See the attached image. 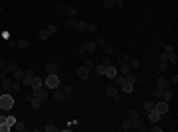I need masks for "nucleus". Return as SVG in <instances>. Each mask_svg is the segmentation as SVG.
Segmentation results:
<instances>
[{
	"label": "nucleus",
	"instance_id": "obj_1",
	"mask_svg": "<svg viewBox=\"0 0 178 132\" xmlns=\"http://www.w3.org/2000/svg\"><path fill=\"white\" fill-rule=\"evenodd\" d=\"M113 79H115V87H121V89L125 91L127 95H131V93H133V89H135V83L127 81L123 75H117V77H113Z\"/></svg>",
	"mask_w": 178,
	"mask_h": 132
},
{
	"label": "nucleus",
	"instance_id": "obj_2",
	"mask_svg": "<svg viewBox=\"0 0 178 132\" xmlns=\"http://www.w3.org/2000/svg\"><path fill=\"white\" fill-rule=\"evenodd\" d=\"M12 106H14V95H12V93L0 95V109H2V110H10Z\"/></svg>",
	"mask_w": 178,
	"mask_h": 132
},
{
	"label": "nucleus",
	"instance_id": "obj_3",
	"mask_svg": "<svg viewBox=\"0 0 178 132\" xmlns=\"http://www.w3.org/2000/svg\"><path fill=\"white\" fill-rule=\"evenodd\" d=\"M44 87H48V89H57L59 87V77H57V73H50L48 77L44 79Z\"/></svg>",
	"mask_w": 178,
	"mask_h": 132
},
{
	"label": "nucleus",
	"instance_id": "obj_4",
	"mask_svg": "<svg viewBox=\"0 0 178 132\" xmlns=\"http://www.w3.org/2000/svg\"><path fill=\"white\" fill-rule=\"evenodd\" d=\"M32 95L36 99H40V101H46V99H48V87H44V85H42V87L32 89Z\"/></svg>",
	"mask_w": 178,
	"mask_h": 132
},
{
	"label": "nucleus",
	"instance_id": "obj_5",
	"mask_svg": "<svg viewBox=\"0 0 178 132\" xmlns=\"http://www.w3.org/2000/svg\"><path fill=\"white\" fill-rule=\"evenodd\" d=\"M154 110H156L158 114H166V113H168V102L162 101V99L154 101Z\"/></svg>",
	"mask_w": 178,
	"mask_h": 132
},
{
	"label": "nucleus",
	"instance_id": "obj_6",
	"mask_svg": "<svg viewBox=\"0 0 178 132\" xmlns=\"http://www.w3.org/2000/svg\"><path fill=\"white\" fill-rule=\"evenodd\" d=\"M131 128L133 130H146V126H145L141 116H135V118H131Z\"/></svg>",
	"mask_w": 178,
	"mask_h": 132
},
{
	"label": "nucleus",
	"instance_id": "obj_7",
	"mask_svg": "<svg viewBox=\"0 0 178 132\" xmlns=\"http://www.w3.org/2000/svg\"><path fill=\"white\" fill-rule=\"evenodd\" d=\"M160 99H162V101H172V99H174V91H172L170 87H166V89H162V93H160Z\"/></svg>",
	"mask_w": 178,
	"mask_h": 132
},
{
	"label": "nucleus",
	"instance_id": "obj_8",
	"mask_svg": "<svg viewBox=\"0 0 178 132\" xmlns=\"http://www.w3.org/2000/svg\"><path fill=\"white\" fill-rule=\"evenodd\" d=\"M89 71H91V69H87L85 65H81V67L77 69V77H79V79H81V81H85L87 77H89Z\"/></svg>",
	"mask_w": 178,
	"mask_h": 132
},
{
	"label": "nucleus",
	"instance_id": "obj_9",
	"mask_svg": "<svg viewBox=\"0 0 178 132\" xmlns=\"http://www.w3.org/2000/svg\"><path fill=\"white\" fill-rule=\"evenodd\" d=\"M81 47L85 49V53H93V51L97 49V43H95V42H85V43L81 45Z\"/></svg>",
	"mask_w": 178,
	"mask_h": 132
},
{
	"label": "nucleus",
	"instance_id": "obj_10",
	"mask_svg": "<svg viewBox=\"0 0 178 132\" xmlns=\"http://www.w3.org/2000/svg\"><path fill=\"white\" fill-rule=\"evenodd\" d=\"M117 71L121 73V75H129V73L133 71V69H131V65H129V63H123V61H121V67H119Z\"/></svg>",
	"mask_w": 178,
	"mask_h": 132
},
{
	"label": "nucleus",
	"instance_id": "obj_11",
	"mask_svg": "<svg viewBox=\"0 0 178 132\" xmlns=\"http://www.w3.org/2000/svg\"><path fill=\"white\" fill-rule=\"evenodd\" d=\"M105 75L109 77V79H113V77H117L119 75V71H117V67H113V65H109L107 69H105Z\"/></svg>",
	"mask_w": 178,
	"mask_h": 132
},
{
	"label": "nucleus",
	"instance_id": "obj_12",
	"mask_svg": "<svg viewBox=\"0 0 178 132\" xmlns=\"http://www.w3.org/2000/svg\"><path fill=\"white\" fill-rule=\"evenodd\" d=\"M160 116H162V114H158L154 109L148 110V120H150V122H158V120H160Z\"/></svg>",
	"mask_w": 178,
	"mask_h": 132
},
{
	"label": "nucleus",
	"instance_id": "obj_13",
	"mask_svg": "<svg viewBox=\"0 0 178 132\" xmlns=\"http://www.w3.org/2000/svg\"><path fill=\"white\" fill-rule=\"evenodd\" d=\"M156 87H158L160 91L166 89L168 87V79H166V77H158V79H156Z\"/></svg>",
	"mask_w": 178,
	"mask_h": 132
},
{
	"label": "nucleus",
	"instance_id": "obj_14",
	"mask_svg": "<svg viewBox=\"0 0 178 132\" xmlns=\"http://www.w3.org/2000/svg\"><path fill=\"white\" fill-rule=\"evenodd\" d=\"M12 83H14V81H12V79H8V77H4V79H2V87H4V91H6V93H10Z\"/></svg>",
	"mask_w": 178,
	"mask_h": 132
},
{
	"label": "nucleus",
	"instance_id": "obj_15",
	"mask_svg": "<svg viewBox=\"0 0 178 132\" xmlns=\"http://www.w3.org/2000/svg\"><path fill=\"white\" fill-rule=\"evenodd\" d=\"M105 95H109V97H113V99H115V97H119V95H117V87H115V85L107 87V89H105Z\"/></svg>",
	"mask_w": 178,
	"mask_h": 132
},
{
	"label": "nucleus",
	"instance_id": "obj_16",
	"mask_svg": "<svg viewBox=\"0 0 178 132\" xmlns=\"http://www.w3.org/2000/svg\"><path fill=\"white\" fill-rule=\"evenodd\" d=\"M129 65H131V69L135 71V69H139V67H141V61H139L137 57H131V59H129Z\"/></svg>",
	"mask_w": 178,
	"mask_h": 132
},
{
	"label": "nucleus",
	"instance_id": "obj_17",
	"mask_svg": "<svg viewBox=\"0 0 178 132\" xmlns=\"http://www.w3.org/2000/svg\"><path fill=\"white\" fill-rule=\"evenodd\" d=\"M46 73H57V63H48L46 65Z\"/></svg>",
	"mask_w": 178,
	"mask_h": 132
},
{
	"label": "nucleus",
	"instance_id": "obj_18",
	"mask_svg": "<svg viewBox=\"0 0 178 132\" xmlns=\"http://www.w3.org/2000/svg\"><path fill=\"white\" fill-rule=\"evenodd\" d=\"M73 30H77V32H85V30H87V24L79 20V22H75V28H73Z\"/></svg>",
	"mask_w": 178,
	"mask_h": 132
},
{
	"label": "nucleus",
	"instance_id": "obj_19",
	"mask_svg": "<svg viewBox=\"0 0 178 132\" xmlns=\"http://www.w3.org/2000/svg\"><path fill=\"white\" fill-rule=\"evenodd\" d=\"M14 81H20V83L24 81V71H22V69H16V71H14Z\"/></svg>",
	"mask_w": 178,
	"mask_h": 132
},
{
	"label": "nucleus",
	"instance_id": "obj_20",
	"mask_svg": "<svg viewBox=\"0 0 178 132\" xmlns=\"http://www.w3.org/2000/svg\"><path fill=\"white\" fill-rule=\"evenodd\" d=\"M54 99H56V101H63V99H65V95L61 93V89H54Z\"/></svg>",
	"mask_w": 178,
	"mask_h": 132
},
{
	"label": "nucleus",
	"instance_id": "obj_21",
	"mask_svg": "<svg viewBox=\"0 0 178 132\" xmlns=\"http://www.w3.org/2000/svg\"><path fill=\"white\" fill-rule=\"evenodd\" d=\"M28 102L32 105V109H40V105H42V101H40V99H36V97H32Z\"/></svg>",
	"mask_w": 178,
	"mask_h": 132
},
{
	"label": "nucleus",
	"instance_id": "obj_22",
	"mask_svg": "<svg viewBox=\"0 0 178 132\" xmlns=\"http://www.w3.org/2000/svg\"><path fill=\"white\" fill-rule=\"evenodd\" d=\"M65 14H67V18H75V16H77V10H75L73 6H69V8H65Z\"/></svg>",
	"mask_w": 178,
	"mask_h": 132
},
{
	"label": "nucleus",
	"instance_id": "obj_23",
	"mask_svg": "<svg viewBox=\"0 0 178 132\" xmlns=\"http://www.w3.org/2000/svg\"><path fill=\"white\" fill-rule=\"evenodd\" d=\"M105 69H107V65H103V63L95 65V73H97V75H105Z\"/></svg>",
	"mask_w": 178,
	"mask_h": 132
},
{
	"label": "nucleus",
	"instance_id": "obj_24",
	"mask_svg": "<svg viewBox=\"0 0 178 132\" xmlns=\"http://www.w3.org/2000/svg\"><path fill=\"white\" fill-rule=\"evenodd\" d=\"M16 45H18V49H28V40L26 38H22V40H18V43H16Z\"/></svg>",
	"mask_w": 178,
	"mask_h": 132
},
{
	"label": "nucleus",
	"instance_id": "obj_25",
	"mask_svg": "<svg viewBox=\"0 0 178 132\" xmlns=\"http://www.w3.org/2000/svg\"><path fill=\"white\" fill-rule=\"evenodd\" d=\"M166 63H168V65H176V63H178V57H176V53H170V55H168Z\"/></svg>",
	"mask_w": 178,
	"mask_h": 132
},
{
	"label": "nucleus",
	"instance_id": "obj_26",
	"mask_svg": "<svg viewBox=\"0 0 178 132\" xmlns=\"http://www.w3.org/2000/svg\"><path fill=\"white\" fill-rule=\"evenodd\" d=\"M103 53L111 57V53H113V45H111V43H105V45H103Z\"/></svg>",
	"mask_w": 178,
	"mask_h": 132
},
{
	"label": "nucleus",
	"instance_id": "obj_27",
	"mask_svg": "<svg viewBox=\"0 0 178 132\" xmlns=\"http://www.w3.org/2000/svg\"><path fill=\"white\" fill-rule=\"evenodd\" d=\"M20 87H22V83H20V81H14V83H12L10 93H18V91H20Z\"/></svg>",
	"mask_w": 178,
	"mask_h": 132
},
{
	"label": "nucleus",
	"instance_id": "obj_28",
	"mask_svg": "<svg viewBox=\"0 0 178 132\" xmlns=\"http://www.w3.org/2000/svg\"><path fill=\"white\" fill-rule=\"evenodd\" d=\"M121 128L123 130H131V118H125V120L121 122Z\"/></svg>",
	"mask_w": 178,
	"mask_h": 132
},
{
	"label": "nucleus",
	"instance_id": "obj_29",
	"mask_svg": "<svg viewBox=\"0 0 178 132\" xmlns=\"http://www.w3.org/2000/svg\"><path fill=\"white\" fill-rule=\"evenodd\" d=\"M65 28L73 30V28H75V18H67V20H65Z\"/></svg>",
	"mask_w": 178,
	"mask_h": 132
},
{
	"label": "nucleus",
	"instance_id": "obj_30",
	"mask_svg": "<svg viewBox=\"0 0 178 132\" xmlns=\"http://www.w3.org/2000/svg\"><path fill=\"white\" fill-rule=\"evenodd\" d=\"M123 77H125V79H127V81H131V83H137V75H135V73H133V71H131V73H129V75H123Z\"/></svg>",
	"mask_w": 178,
	"mask_h": 132
},
{
	"label": "nucleus",
	"instance_id": "obj_31",
	"mask_svg": "<svg viewBox=\"0 0 178 132\" xmlns=\"http://www.w3.org/2000/svg\"><path fill=\"white\" fill-rule=\"evenodd\" d=\"M135 116H139V110H135V109L127 110V118H135Z\"/></svg>",
	"mask_w": 178,
	"mask_h": 132
},
{
	"label": "nucleus",
	"instance_id": "obj_32",
	"mask_svg": "<svg viewBox=\"0 0 178 132\" xmlns=\"http://www.w3.org/2000/svg\"><path fill=\"white\" fill-rule=\"evenodd\" d=\"M154 109V101H152V99H148V101L145 102V110H152Z\"/></svg>",
	"mask_w": 178,
	"mask_h": 132
},
{
	"label": "nucleus",
	"instance_id": "obj_33",
	"mask_svg": "<svg viewBox=\"0 0 178 132\" xmlns=\"http://www.w3.org/2000/svg\"><path fill=\"white\" fill-rule=\"evenodd\" d=\"M46 30H48V34H50V36H54V34H56V32H57V26H54V24H50V26L46 28Z\"/></svg>",
	"mask_w": 178,
	"mask_h": 132
},
{
	"label": "nucleus",
	"instance_id": "obj_34",
	"mask_svg": "<svg viewBox=\"0 0 178 132\" xmlns=\"http://www.w3.org/2000/svg\"><path fill=\"white\" fill-rule=\"evenodd\" d=\"M107 10H111V8H115V0H105V4H103Z\"/></svg>",
	"mask_w": 178,
	"mask_h": 132
},
{
	"label": "nucleus",
	"instance_id": "obj_35",
	"mask_svg": "<svg viewBox=\"0 0 178 132\" xmlns=\"http://www.w3.org/2000/svg\"><path fill=\"white\" fill-rule=\"evenodd\" d=\"M61 93L65 95V99H69V95H71V87H69V85H65V87L61 89Z\"/></svg>",
	"mask_w": 178,
	"mask_h": 132
},
{
	"label": "nucleus",
	"instance_id": "obj_36",
	"mask_svg": "<svg viewBox=\"0 0 178 132\" xmlns=\"http://www.w3.org/2000/svg\"><path fill=\"white\" fill-rule=\"evenodd\" d=\"M65 8H67V6H65L63 2H56V10H57V12H65Z\"/></svg>",
	"mask_w": 178,
	"mask_h": 132
},
{
	"label": "nucleus",
	"instance_id": "obj_37",
	"mask_svg": "<svg viewBox=\"0 0 178 132\" xmlns=\"http://www.w3.org/2000/svg\"><path fill=\"white\" fill-rule=\"evenodd\" d=\"M14 128H16V130H20V132H22V130H26V124H24V122H18V120H16V124H14Z\"/></svg>",
	"mask_w": 178,
	"mask_h": 132
},
{
	"label": "nucleus",
	"instance_id": "obj_38",
	"mask_svg": "<svg viewBox=\"0 0 178 132\" xmlns=\"http://www.w3.org/2000/svg\"><path fill=\"white\" fill-rule=\"evenodd\" d=\"M44 130H46V132H57L59 128H57V126H56V124H48V126H46V128H44Z\"/></svg>",
	"mask_w": 178,
	"mask_h": 132
},
{
	"label": "nucleus",
	"instance_id": "obj_39",
	"mask_svg": "<svg viewBox=\"0 0 178 132\" xmlns=\"http://www.w3.org/2000/svg\"><path fill=\"white\" fill-rule=\"evenodd\" d=\"M10 128H12V126L8 124V122H2V124H0V132H8Z\"/></svg>",
	"mask_w": 178,
	"mask_h": 132
},
{
	"label": "nucleus",
	"instance_id": "obj_40",
	"mask_svg": "<svg viewBox=\"0 0 178 132\" xmlns=\"http://www.w3.org/2000/svg\"><path fill=\"white\" fill-rule=\"evenodd\" d=\"M164 53H168V55H170V53H174V45H164Z\"/></svg>",
	"mask_w": 178,
	"mask_h": 132
},
{
	"label": "nucleus",
	"instance_id": "obj_41",
	"mask_svg": "<svg viewBox=\"0 0 178 132\" xmlns=\"http://www.w3.org/2000/svg\"><path fill=\"white\" fill-rule=\"evenodd\" d=\"M158 69H160V71H166V69H168V63H166V61H160V63H158Z\"/></svg>",
	"mask_w": 178,
	"mask_h": 132
},
{
	"label": "nucleus",
	"instance_id": "obj_42",
	"mask_svg": "<svg viewBox=\"0 0 178 132\" xmlns=\"http://www.w3.org/2000/svg\"><path fill=\"white\" fill-rule=\"evenodd\" d=\"M95 43H97V45H101V47H103V45H105V43H109V42H107V38H103V36H101V38L97 40Z\"/></svg>",
	"mask_w": 178,
	"mask_h": 132
},
{
	"label": "nucleus",
	"instance_id": "obj_43",
	"mask_svg": "<svg viewBox=\"0 0 178 132\" xmlns=\"http://www.w3.org/2000/svg\"><path fill=\"white\" fill-rule=\"evenodd\" d=\"M83 65H85L87 69H93V67H95V61H93V59H87V61H85V63H83Z\"/></svg>",
	"mask_w": 178,
	"mask_h": 132
},
{
	"label": "nucleus",
	"instance_id": "obj_44",
	"mask_svg": "<svg viewBox=\"0 0 178 132\" xmlns=\"http://www.w3.org/2000/svg\"><path fill=\"white\" fill-rule=\"evenodd\" d=\"M48 38H50L48 30H42V32H40V40H48Z\"/></svg>",
	"mask_w": 178,
	"mask_h": 132
},
{
	"label": "nucleus",
	"instance_id": "obj_45",
	"mask_svg": "<svg viewBox=\"0 0 178 132\" xmlns=\"http://www.w3.org/2000/svg\"><path fill=\"white\" fill-rule=\"evenodd\" d=\"M85 32H91V34H93V32H97V26H95V24H87V30Z\"/></svg>",
	"mask_w": 178,
	"mask_h": 132
},
{
	"label": "nucleus",
	"instance_id": "obj_46",
	"mask_svg": "<svg viewBox=\"0 0 178 132\" xmlns=\"http://www.w3.org/2000/svg\"><path fill=\"white\" fill-rule=\"evenodd\" d=\"M160 93H162V91H160L158 87H156L154 91H152V97H154V99H160Z\"/></svg>",
	"mask_w": 178,
	"mask_h": 132
},
{
	"label": "nucleus",
	"instance_id": "obj_47",
	"mask_svg": "<svg viewBox=\"0 0 178 132\" xmlns=\"http://www.w3.org/2000/svg\"><path fill=\"white\" fill-rule=\"evenodd\" d=\"M6 122H8L10 126H14V124H16V118H14V116H6Z\"/></svg>",
	"mask_w": 178,
	"mask_h": 132
},
{
	"label": "nucleus",
	"instance_id": "obj_48",
	"mask_svg": "<svg viewBox=\"0 0 178 132\" xmlns=\"http://www.w3.org/2000/svg\"><path fill=\"white\" fill-rule=\"evenodd\" d=\"M158 59H160V61H166V59H168V53H164V51H162V53H160V57H158Z\"/></svg>",
	"mask_w": 178,
	"mask_h": 132
},
{
	"label": "nucleus",
	"instance_id": "obj_49",
	"mask_svg": "<svg viewBox=\"0 0 178 132\" xmlns=\"http://www.w3.org/2000/svg\"><path fill=\"white\" fill-rule=\"evenodd\" d=\"M103 65H107V67L111 65V59H109V55H105V59H103Z\"/></svg>",
	"mask_w": 178,
	"mask_h": 132
},
{
	"label": "nucleus",
	"instance_id": "obj_50",
	"mask_svg": "<svg viewBox=\"0 0 178 132\" xmlns=\"http://www.w3.org/2000/svg\"><path fill=\"white\" fill-rule=\"evenodd\" d=\"M123 4H125L123 0H115V8H123Z\"/></svg>",
	"mask_w": 178,
	"mask_h": 132
},
{
	"label": "nucleus",
	"instance_id": "obj_51",
	"mask_svg": "<svg viewBox=\"0 0 178 132\" xmlns=\"http://www.w3.org/2000/svg\"><path fill=\"white\" fill-rule=\"evenodd\" d=\"M4 67H6V61H4V59H0V71H2Z\"/></svg>",
	"mask_w": 178,
	"mask_h": 132
},
{
	"label": "nucleus",
	"instance_id": "obj_52",
	"mask_svg": "<svg viewBox=\"0 0 178 132\" xmlns=\"http://www.w3.org/2000/svg\"><path fill=\"white\" fill-rule=\"evenodd\" d=\"M2 12H4V8H2V6H0V16H2Z\"/></svg>",
	"mask_w": 178,
	"mask_h": 132
},
{
	"label": "nucleus",
	"instance_id": "obj_53",
	"mask_svg": "<svg viewBox=\"0 0 178 132\" xmlns=\"http://www.w3.org/2000/svg\"><path fill=\"white\" fill-rule=\"evenodd\" d=\"M0 110H2V109H0Z\"/></svg>",
	"mask_w": 178,
	"mask_h": 132
}]
</instances>
